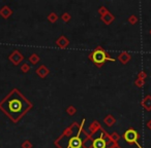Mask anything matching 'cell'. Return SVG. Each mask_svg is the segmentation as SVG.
Returning <instances> with one entry per match:
<instances>
[{
	"label": "cell",
	"instance_id": "cell-1",
	"mask_svg": "<svg viewBox=\"0 0 151 148\" xmlns=\"http://www.w3.org/2000/svg\"><path fill=\"white\" fill-rule=\"evenodd\" d=\"M32 106L31 102L28 101L18 89L12 90L0 101V110L15 123L19 122Z\"/></svg>",
	"mask_w": 151,
	"mask_h": 148
},
{
	"label": "cell",
	"instance_id": "cell-2",
	"mask_svg": "<svg viewBox=\"0 0 151 148\" xmlns=\"http://www.w3.org/2000/svg\"><path fill=\"white\" fill-rule=\"evenodd\" d=\"M89 59L92 63L95 64L96 67L101 68L103 64L106 63V61H111V62H115V59L111 58L107 53L103 50V47L97 46L93 52L89 55Z\"/></svg>",
	"mask_w": 151,
	"mask_h": 148
},
{
	"label": "cell",
	"instance_id": "cell-3",
	"mask_svg": "<svg viewBox=\"0 0 151 148\" xmlns=\"http://www.w3.org/2000/svg\"><path fill=\"white\" fill-rule=\"evenodd\" d=\"M123 139L125 140V142L128 144H134V143L137 144L138 139H139V134H138L137 131L134 130V129H128L123 134Z\"/></svg>",
	"mask_w": 151,
	"mask_h": 148
},
{
	"label": "cell",
	"instance_id": "cell-4",
	"mask_svg": "<svg viewBox=\"0 0 151 148\" xmlns=\"http://www.w3.org/2000/svg\"><path fill=\"white\" fill-rule=\"evenodd\" d=\"M106 135V131L105 130H101V134L99 138H96V139L92 140V143L90 148H108V143L105 139V136Z\"/></svg>",
	"mask_w": 151,
	"mask_h": 148
},
{
	"label": "cell",
	"instance_id": "cell-5",
	"mask_svg": "<svg viewBox=\"0 0 151 148\" xmlns=\"http://www.w3.org/2000/svg\"><path fill=\"white\" fill-rule=\"evenodd\" d=\"M8 60L14 64L15 66H18L20 65L24 60V56L19 52L18 49H15L14 52L8 56Z\"/></svg>",
	"mask_w": 151,
	"mask_h": 148
},
{
	"label": "cell",
	"instance_id": "cell-6",
	"mask_svg": "<svg viewBox=\"0 0 151 148\" xmlns=\"http://www.w3.org/2000/svg\"><path fill=\"white\" fill-rule=\"evenodd\" d=\"M35 73L38 75L41 78H45V77L48 76V74L50 73V70L48 69V67L45 65H41L38 68L36 69V71H35Z\"/></svg>",
	"mask_w": 151,
	"mask_h": 148
},
{
	"label": "cell",
	"instance_id": "cell-7",
	"mask_svg": "<svg viewBox=\"0 0 151 148\" xmlns=\"http://www.w3.org/2000/svg\"><path fill=\"white\" fill-rule=\"evenodd\" d=\"M56 44H57V46L60 47V48H65V47L69 46V39L65 37V36L61 35L59 38L57 39V41H56Z\"/></svg>",
	"mask_w": 151,
	"mask_h": 148
},
{
	"label": "cell",
	"instance_id": "cell-8",
	"mask_svg": "<svg viewBox=\"0 0 151 148\" xmlns=\"http://www.w3.org/2000/svg\"><path fill=\"white\" fill-rule=\"evenodd\" d=\"M141 105L144 107L145 110L151 111V96L150 95H147V96L143 99V101L141 102Z\"/></svg>",
	"mask_w": 151,
	"mask_h": 148
},
{
	"label": "cell",
	"instance_id": "cell-9",
	"mask_svg": "<svg viewBox=\"0 0 151 148\" xmlns=\"http://www.w3.org/2000/svg\"><path fill=\"white\" fill-rule=\"evenodd\" d=\"M12 15H13V10L10 7L3 6L2 8L0 9V16L2 17L3 19H8Z\"/></svg>",
	"mask_w": 151,
	"mask_h": 148
},
{
	"label": "cell",
	"instance_id": "cell-10",
	"mask_svg": "<svg viewBox=\"0 0 151 148\" xmlns=\"http://www.w3.org/2000/svg\"><path fill=\"white\" fill-rule=\"evenodd\" d=\"M118 60L121 62L122 64H126L127 62L131 60V54H128L127 52H122L121 54L118 56Z\"/></svg>",
	"mask_w": 151,
	"mask_h": 148
},
{
	"label": "cell",
	"instance_id": "cell-11",
	"mask_svg": "<svg viewBox=\"0 0 151 148\" xmlns=\"http://www.w3.org/2000/svg\"><path fill=\"white\" fill-rule=\"evenodd\" d=\"M99 130H101V123L99 122L97 120H94L90 123L89 126V132H90V135L91 134H95L96 132Z\"/></svg>",
	"mask_w": 151,
	"mask_h": 148
},
{
	"label": "cell",
	"instance_id": "cell-12",
	"mask_svg": "<svg viewBox=\"0 0 151 148\" xmlns=\"http://www.w3.org/2000/svg\"><path fill=\"white\" fill-rule=\"evenodd\" d=\"M114 20H115V17L111 14L110 11H109L107 15L101 17V21H103V23L106 25H111L113 22H114Z\"/></svg>",
	"mask_w": 151,
	"mask_h": 148
},
{
	"label": "cell",
	"instance_id": "cell-13",
	"mask_svg": "<svg viewBox=\"0 0 151 148\" xmlns=\"http://www.w3.org/2000/svg\"><path fill=\"white\" fill-rule=\"evenodd\" d=\"M103 122H105L108 127H112L114 126L115 122H116V119H115V117L113 116L112 114H108L107 116L103 118Z\"/></svg>",
	"mask_w": 151,
	"mask_h": 148
},
{
	"label": "cell",
	"instance_id": "cell-14",
	"mask_svg": "<svg viewBox=\"0 0 151 148\" xmlns=\"http://www.w3.org/2000/svg\"><path fill=\"white\" fill-rule=\"evenodd\" d=\"M39 60H41V58H39L38 55H36V54H32L31 56L29 57V62L32 64V65H36V64L39 62Z\"/></svg>",
	"mask_w": 151,
	"mask_h": 148
},
{
	"label": "cell",
	"instance_id": "cell-15",
	"mask_svg": "<svg viewBox=\"0 0 151 148\" xmlns=\"http://www.w3.org/2000/svg\"><path fill=\"white\" fill-rule=\"evenodd\" d=\"M109 138H110V141H112L113 143H117V142L120 140V135L117 132H113L112 134L109 136Z\"/></svg>",
	"mask_w": 151,
	"mask_h": 148
},
{
	"label": "cell",
	"instance_id": "cell-16",
	"mask_svg": "<svg viewBox=\"0 0 151 148\" xmlns=\"http://www.w3.org/2000/svg\"><path fill=\"white\" fill-rule=\"evenodd\" d=\"M48 20H49V22L50 23H56L57 22V20H58V16L55 14V12H51V14L49 15V17H48Z\"/></svg>",
	"mask_w": 151,
	"mask_h": 148
},
{
	"label": "cell",
	"instance_id": "cell-17",
	"mask_svg": "<svg viewBox=\"0 0 151 148\" xmlns=\"http://www.w3.org/2000/svg\"><path fill=\"white\" fill-rule=\"evenodd\" d=\"M76 112H77V109H76L75 106L71 105V106H69V107L66 108V113L69 115H73Z\"/></svg>",
	"mask_w": 151,
	"mask_h": 148
},
{
	"label": "cell",
	"instance_id": "cell-18",
	"mask_svg": "<svg viewBox=\"0 0 151 148\" xmlns=\"http://www.w3.org/2000/svg\"><path fill=\"white\" fill-rule=\"evenodd\" d=\"M135 85L137 88H143L145 85V80L144 79H140V78H137L135 80Z\"/></svg>",
	"mask_w": 151,
	"mask_h": 148
},
{
	"label": "cell",
	"instance_id": "cell-19",
	"mask_svg": "<svg viewBox=\"0 0 151 148\" xmlns=\"http://www.w3.org/2000/svg\"><path fill=\"white\" fill-rule=\"evenodd\" d=\"M127 22L129 23L131 25H136L138 22H139V19H138L137 17L134 16V15H133V16H131L129 18L127 19Z\"/></svg>",
	"mask_w": 151,
	"mask_h": 148
},
{
	"label": "cell",
	"instance_id": "cell-20",
	"mask_svg": "<svg viewBox=\"0 0 151 148\" xmlns=\"http://www.w3.org/2000/svg\"><path fill=\"white\" fill-rule=\"evenodd\" d=\"M30 70V66L28 63H24L21 65V71L23 72V73H27V72H29Z\"/></svg>",
	"mask_w": 151,
	"mask_h": 148
},
{
	"label": "cell",
	"instance_id": "cell-21",
	"mask_svg": "<svg viewBox=\"0 0 151 148\" xmlns=\"http://www.w3.org/2000/svg\"><path fill=\"white\" fill-rule=\"evenodd\" d=\"M32 147H33V145H32V143L29 140H25L23 143L21 144V148H32Z\"/></svg>",
	"mask_w": 151,
	"mask_h": 148
},
{
	"label": "cell",
	"instance_id": "cell-22",
	"mask_svg": "<svg viewBox=\"0 0 151 148\" xmlns=\"http://www.w3.org/2000/svg\"><path fill=\"white\" fill-rule=\"evenodd\" d=\"M61 19L64 23L69 22V21H71V15H69V12H64V14L61 16Z\"/></svg>",
	"mask_w": 151,
	"mask_h": 148
},
{
	"label": "cell",
	"instance_id": "cell-23",
	"mask_svg": "<svg viewBox=\"0 0 151 148\" xmlns=\"http://www.w3.org/2000/svg\"><path fill=\"white\" fill-rule=\"evenodd\" d=\"M108 12H109V10H108V8H107V7H105V6H101V7H99V14L101 15V17H103V16H105V15H107Z\"/></svg>",
	"mask_w": 151,
	"mask_h": 148
},
{
	"label": "cell",
	"instance_id": "cell-24",
	"mask_svg": "<svg viewBox=\"0 0 151 148\" xmlns=\"http://www.w3.org/2000/svg\"><path fill=\"white\" fill-rule=\"evenodd\" d=\"M147 77V74H146V72H144V71H140L139 73H138V78H140V79H144L145 80V78Z\"/></svg>",
	"mask_w": 151,
	"mask_h": 148
},
{
	"label": "cell",
	"instance_id": "cell-25",
	"mask_svg": "<svg viewBox=\"0 0 151 148\" xmlns=\"http://www.w3.org/2000/svg\"><path fill=\"white\" fill-rule=\"evenodd\" d=\"M108 148H121V147H120L119 145H117L116 143H113V142H112V144H111V145L109 146Z\"/></svg>",
	"mask_w": 151,
	"mask_h": 148
},
{
	"label": "cell",
	"instance_id": "cell-26",
	"mask_svg": "<svg viewBox=\"0 0 151 148\" xmlns=\"http://www.w3.org/2000/svg\"><path fill=\"white\" fill-rule=\"evenodd\" d=\"M147 128H148L149 130H151V119L148 120V122H147Z\"/></svg>",
	"mask_w": 151,
	"mask_h": 148
},
{
	"label": "cell",
	"instance_id": "cell-27",
	"mask_svg": "<svg viewBox=\"0 0 151 148\" xmlns=\"http://www.w3.org/2000/svg\"><path fill=\"white\" fill-rule=\"evenodd\" d=\"M150 35H151V30H150Z\"/></svg>",
	"mask_w": 151,
	"mask_h": 148
}]
</instances>
